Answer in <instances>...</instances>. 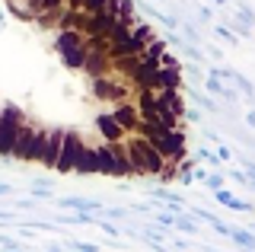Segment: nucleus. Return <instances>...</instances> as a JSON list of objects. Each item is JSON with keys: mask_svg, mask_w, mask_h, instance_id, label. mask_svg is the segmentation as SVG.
Returning a JSON list of instances; mask_svg holds the SVG:
<instances>
[{"mask_svg": "<svg viewBox=\"0 0 255 252\" xmlns=\"http://www.w3.org/2000/svg\"><path fill=\"white\" fill-rule=\"evenodd\" d=\"M128 147V160H131V172L137 176V172H150V176H156V172H166V160L159 156V150L150 140H143L134 134L131 140H125Z\"/></svg>", "mask_w": 255, "mask_h": 252, "instance_id": "1", "label": "nucleus"}, {"mask_svg": "<svg viewBox=\"0 0 255 252\" xmlns=\"http://www.w3.org/2000/svg\"><path fill=\"white\" fill-rule=\"evenodd\" d=\"M137 137L150 140V144L159 150V156H163L166 163L169 160H182V153H185V144H182V131H166L163 125L150 122V125H140Z\"/></svg>", "mask_w": 255, "mask_h": 252, "instance_id": "2", "label": "nucleus"}, {"mask_svg": "<svg viewBox=\"0 0 255 252\" xmlns=\"http://www.w3.org/2000/svg\"><path fill=\"white\" fill-rule=\"evenodd\" d=\"M22 125H26V115L19 106H13V102L0 106V160H13V147L19 140Z\"/></svg>", "mask_w": 255, "mask_h": 252, "instance_id": "3", "label": "nucleus"}, {"mask_svg": "<svg viewBox=\"0 0 255 252\" xmlns=\"http://www.w3.org/2000/svg\"><path fill=\"white\" fill-rule=\"evenodd\" d=\"M83 153H86V140L77 131H67L64 147H61V160H58V172H77L80 163H83Z\"/></svg>", "mask_w": 255, "mask_h": 252, "instance_id": "4", "label": "nucleus"}, {"mask_svg": "<svg viewBox=\"0 0 255 252\" xmlns=\"http://www.w3.org/2000/svg\"><path fill=\"white\" fill-rule=\"evenodd\" d=\"M93 93L99 96L102 102H115V106H122L128 102V86L122 80H112V77H102V80H93Z\"/></svg>", "mask_w": 255, "mask_h": 252, "instance_id": "5", "label": "nucleus"}, {"mask_svg": "<svg viewBox=\"0 0 255 252\" xmlns=\"http://www.w3.org/2000/svg\"><path fill=\"white\" fill-rule=\"evenodd\" d=\"M112 118H115V122L118 125H122V131H125V134H137V131H140V115H137V106H134V102H122V106H115V109H112Z\"/></svg>", "mask_w": 255, "mask_h": 252, "instance_id": "6", "label": "nucleus"}, {"mask_svg": "<svg viewBox=\"0 0 255 252\" xmlns=\"http://www.w3.org/2000/svg\"><path fill=\"white\" fill-rule=\"evenodd\" d=\"M64 134H67L64 128H51V131H48V144H45V156H42V163H45L48 169H58L61 147H64Z\"/></svg>", "mask_w": 255, "mask_h": 252, "instance_id": "7", "label": "nucleus"}, {"mask_svg": "<svg viewBox=\"0 0 255 252\" xmlns=\"http://www.w3.org/2000/svg\"><path fill=\"white\" fill-rule=\"evenodd\" d=\"M35 134H38V128L35 125H22V131H19V140H16V147H13V160L16 163H29V153H32V144H35Z\"/></svg>", "mask_w": 255, "mask_h": 252, "instance_id": "8", "label": "nucleus"}, {"mask_svg": "<svg viewBox=\"0 0 255 252\" xmlns=\"http://www.w3.org/2000/svg\"><path fill=\"white\" fill-rule=\"evenodd\" d=\"M96 128H99V134H102V140H106V144H125V137H128L125 131H122V125L112 118V112L96 118Z\"/></svg>", "mask_w": 255, "mask_h": 252, "instance_id": "9", "label": "nucleus"}, {"mask_svg": "<svg viewBox=\"0 0 255 252\" xmlns=\"http://www.w3.org/2000/svg\"><path fill=\"white\" fill-rule=\"evenodd\" d=\"M83 70L93 77V80L112 77V61H109V54H102V51H90V54H86V64H83Z\"/></svg>", "mask_w": 255, "mask_h": 252, "instance_id": "10", "label": "nucleus"}, {"mask_svg": "<svg viewBox=\"0 0 255 252\" xmlns=\"http://www.w3.org/2000/svg\"><path fill=\"white\" fill-rule=\"evenodd\" d=\"M137 115H140L143 125H150V122H156V118H159V106H156L153 93H137Z\"/></svg>", "mask_w": 255, "mask_h": 252, "instance_id": "11", "label": "nucleus"}, {"mask_svg": "<svg viewBox=\"0 0 255 252\" xmlns=\"http://www.w3.org/2000/svg\"><path fill=\"white\" fill-rule=\"evenodd\" d=\"M156 106H159V109H166V112H172V115H179V118H182V112H185L179 90H163V93L156 96Z\"/></svg>", "mask_w": 255, "mask_h": 252, "instance_id": "12", "label": "nucleus"}, {"mask_svg": "<svg viewBox=\"0 0 255 252\" xmlns=\"http://www.w3.org/2000/svg\"><path fill=\"white\" fill-rule=\"evenodd\" d=\"M112 147V156H115V169L112 176H134L131 172V160H128V147L125 144H109Z\"/></svg>", "mask_w": 255, "mask_h": 252, "instance_id": "13", "label": "nucleus"}, {"mask_svg": "<svg viewBox=\"0 0 255 252\" xmlns=\"http://www.w3.org/2000/svg\"><path fill=\"white\" fill-rule=\"evenodd\" d=\"M96 153H99V172H102V176H112V169H115L112 147H109V144H99V147H96Z\"/></svg>", "mask_w": 255, "mask_h": 252, "instance_id": "14", "label": "nucleus"}, {"mask_svg": "<svg viewBox=\"0 0 255 252\" xmlns=\"http://www.w3.org/2000/svg\"><path fill=\"white\" fill-rule=\"evenodd\" d=\"M77 172H83V176H90V172H99V153H96V147H86L83 163H80Z\"/></svg>", "mask_w": 255, "mask_h": 252, "instance_id": "15", "label": "nucleus"}, {"mask_svg": "<svg viewBox=\"0 0 255 252\" xmlns=\"http://www.w3.org/2000/svg\"><path fill=\"white\" fill-rule=\"evenodd\" d=\"M64 208H77V211H96V201H83V198H64Z\"/></svg>", "mask_w": 255, "mask_h": 252, "instance_id": "16", "label": "nucleus"}, {"mask_svg": "<svg viewBox=\"0 0 255 252\" xmlns=\"http://www.w3.org/2000/svg\"><path fill=\"white\" fill-rule=\"evenodd\" d=\"M74 249H80V252H96L93 246H86V243H74Z\"/></svg>", "mask_w": 255, "mask_h": 252, "instance_id": "17", "label": "nucleus"}, {"mask_svg": "<svg viewBox=\"0 0 255 252\" xmlns=\"http://www.w3.org/2000/svg\"><path fill=\"white\" fill-rule=\"evenodd\" d=\"M10 192H13L10 185H6V182H0V195H10Z\"/></svg>", "mask_w": 255, "mask_h": 252, "instance_id": "18", "label": "nucleus"}]
</instances>
